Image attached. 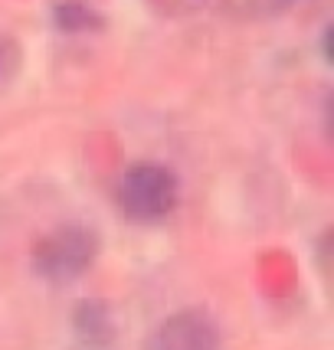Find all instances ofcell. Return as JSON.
Here are the masks:
<instances>
[{
	"label": "cell",
	"instance_id": "obj_1",
	"mask_svg": "<svg viewBox=\"0 0 334 350\" xmlns=\"http://www.w3.org/2000/svg\"><path fill=\"white\" fill-rule=\"evenodd\" d=\"M118 203L135 219H161L177 203V180L161 164H135L118 180Z\"/></svg>",
	"mask_w": 334,
	"mask_h": 350
},
{
	"label": "cell",
	"instance_id": "obj_2",
	"mask_svg": "<svg viewBox=\"0 0 334 350\" xmlns=\"http://www.w3.org/2000/svg\"><path fill=\"white\" fill-rule=\"evenodd\" d=\"M92 252H95V239H92L89 232L82 226H66L40 245V252H36V272L62 282L69 275L82 272L92 262Z\"/></svg>",
	"mask_w": 334,
	"mask_h": 350
},
{
	"label": "cell",
	"instance_id": "obj_3",
	"mask_svg": "<svg viewBox=\"0 0 334 350\" xmlns=\"http://www.w3.org/2000/svg\"><path fill=\"white\" fill-rule=\"evenodd\" d=\"M148 350H220V334L203 311H181L157 327Z\"/></svg>",
	"mask_w": 334,
	"mask_h": 350
}]
</instances>
